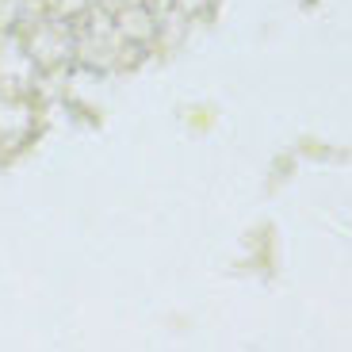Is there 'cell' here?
I'll list each match as a JSON object with an SVG mask.
<instances>
[]
</instances>
